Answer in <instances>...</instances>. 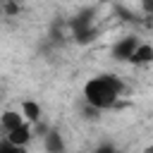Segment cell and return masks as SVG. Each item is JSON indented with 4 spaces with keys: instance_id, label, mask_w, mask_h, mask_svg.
Instances as JSON below:
<instances>
[{
    "instance_id": "cell-10",
    "label": "cell",
    "mask_w": 153,
    "mask_h": 153,
    "mask_svg": "<svg viewBox=\"0 0 153 153\" xmlns=\"http://www.w3.org/2000/svg\"><path fill=\"white\" fill-rule=\"evenodd\" d=\"M93 153H122L115 143H100V146H96V151Z\"/></svg>"
},
{
    "instance_id": "cell-1",
    "label": "cell",
    "mask_w": 153,
    "mask_h": 153,
    "mask_svg": "<svg viewBox=\"0 0 153 153\" xmlns=\"http://www.w3.org/2000/svg\"><path fill=\"white\" fill-rule=\"evenodd\" d=\"M122 93H124V81L115 74H98L84 84V100L86 105H93L96 110L115 108Z\"/></svg>"
},
{
    "instance_id": "cell-3",
    "label": "cell",
    "mask_w": 153,
    "mask_h": 153,
    "mask_svg": "<svg viewBox=\"0 0 153 153\" xmlns=\"http://www.w3.org/2000/svg\"><path fill=\"white\" fill-rule=\"evenodd\" d=\"M139 43H141V41H139L136 36H122V38L115 41V45H112V57L120 60V62H129V57L134 55V50H136Z\"/></svg>"
},
{
    "instance_id": "cell-11",
    "label": "cell",
    "mask_w": 153,
    "mask_h": 153,
    "mask_svg": "<svg viewBox=\"0 0 153 153\" xmlns=\"http://www.w3.org/2000/svg\"><path fill=\"white\" fill-rule=\"evenodd\" d=\"M141 7H143L148 14H153V0H141Z\"/></svg>"
},
{
    "instance_id": "cell-8",
    "label": "cell",
    "mask_w": 153,
    "mask_h": 153,
    "mask_svg": "<svg viewBox=\"0 0 153 153\" xmlns=\"http://www.w3.org/2000/svg\"><path fill=\"white\" fill-rule=\"evenodd\" d=\"M129 62H134V65H148V62H153V45L151 43H139L136 50H134V55L129 57Z\"/></svg>"
},
{
    "instance_id": "cell-2",
    "label": "cell",
    "mask_w": 153,
    "mask_h": 153,
    "mask_svg": "<svg viewBox=\"0 0 153 153\" xmlns=\"http://www.w3.org/2000/svg\"><path fill=\"white\" fill-rule=\"evenodd\" d=\"M72 31H74V38L79 43H88L91 36H93V10H84L79 12L72 22H69Z\"/></svg>"
},
{
    "instance_id": "cell-4",
    "label": "cell",
    "mask_w": 153,
    "mask_h": 153,
    "mask_svg": "<svg viewBox=\"0 0 153 153\" xmlns=\"http://www.w3.org/2000/svg\"><path fill=\"white\" fill-rule=\"evenodd\" d=\"M43 146H45V153H65L67 151V143H65V136L60 134V129H48L43 134Z\"/></svg>"
},
{
    "instance_id": "cell-6",
    "label": "cell",
    "mask_w": 153,
    "mask_h": 153,
    "mask_svg": "<svg viewBox=\"0 0 153 153\" xmlns=\"http://www.w3.org/2000/svg\"><path fill=\"white\" fill-rule=\"evenodd\" d=\"M22 117H24V122H29V124H36L38 120H41V105L36 103V100H31V98H26V100H22Z\"/></svg>"
},
{
    "instance_id": "cell-5",
    "label": "cell",
    "mask_w": 153,
    "mask_h": 153,
    "mask_svg": "<svg viewBox=\"0 0 153 153\" xmlns=\"http://www.w3.org/2000/svg\"><path fill=\"white\" fill-rule=\"evenodd\" d=\"M31 136H33L31 124H29V122H22L17 129H12V131L7 134V141H10V143H17V146H26V143L31 141Z\"/></svg>"
},
{
    "instance_id": "cell-12",
    "label": "cell",
    "mask_w": 153,
    "mask_h": 153,
    "mask_svg": "<svg viewBox=\"0 0 153 153\" xmlns=\"http://www.w3.org/2000/svg\"><path fill=\"white\" fill-rule=\"evenodd\" d=\"M146 153H153V143H151V146H148V148H146Z\"/></svg>"
},
{
    "instance_id": "cell-7",
    "label": "cell",
    "mask_w": 153,
    "mask_h": 153,
    "mask_svg": "<svg viewBox=\"0 0 153 153\" xmlns=\"http://www.w3.org/2000/svg\"><path fill=\"white\" fill-rule=\"evenodd\" d=\"M22 122H24V117H22L19 110H5V112L0 115V127H2L5 134H10L12 129H17Z\"/></svg>"
},
{
    "instance_id": "cell-9",
    "label": "cell",
    "mask_w": 153,
    "mask_h": 153,
    "mask_svg": "<svg viewBox=\"0 0 153 153\" xmlns=\"http://www.w3.org/2000/svg\"><path fill=\"white\" fill-rule=\"evenodd\" d=\"M0 153H29L26 146H17V143H10L7 139L0 143Z\"/></svg>"
}]
</instances>
